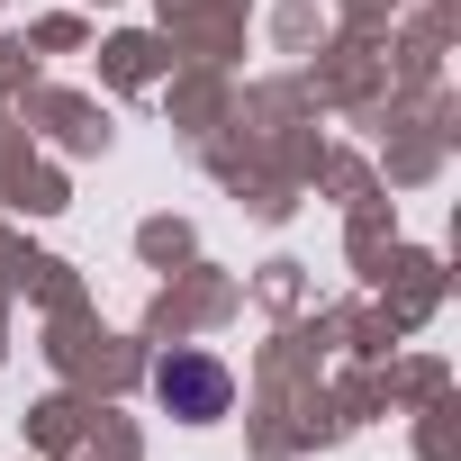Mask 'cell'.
I'll return each mask as SVG.
<instances>
[{
	"mask_svg": "<svg viewBox=\"0 0 461 461\" xmlns=\"http://www.w3.org/2000/svg\"><path fill=\"white\" fill-rule=\"evenodd\" d=\"M154 398H163L172 416L208 425V416H226V371H217L208 353H172V362L154 371Z\"/></svg>",
	"mask_w": 461,
	"mask_h": 461,
	"instance_id": "6da1fadb",
	"label": "cell"
}]
</instances>
